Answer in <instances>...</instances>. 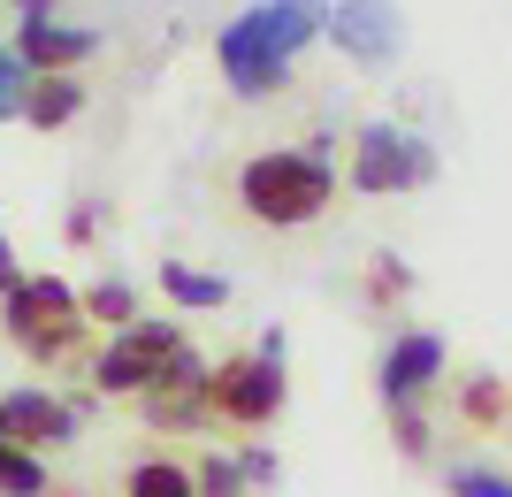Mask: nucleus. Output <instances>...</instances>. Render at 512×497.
Segmentation results:
<instances>
[{
    "mask_svg": "<svg viewBox=\"0 0 512 497\" xmlns=\"http://www.w3.org/2000/svg\"><path fill=\"white\" fill-rule=\"evenodd\" d=\"M321 31H329V0H253L245 16L222 23L214 69H222V85H230V92L260 100V92L283 85V69L299 62Z\"/></svg>",
    "mask_w": 512,
    "mask_h": 497,
    "instance_id": "obj_1",
    "label": "nucleus"
},
{
    "mask_svg": "<svg viewBox=\"0 0 512 497\" xmlns=\"http://www.w3.org/2000/svg\"><path fill=\"white\" fill-rule=\"evenodd\" d=\"M237 199H245V215L268 222V230H299V222H314L321 207L337 199V169H329L314 146H276V153H253V161L237 169Z\"/></svg>",
    "mask_w": 512,
    "mask_h": 497,
    "instance_id": "obj_2",
    "label": "nucleus"
},
{
    "mask_svg": "<svg viewBox=\"0 0 512 497\" xmlns=\"http://www.w3.org/2000/svg\"><path fill=\"white\" fill-rule=\"evenodd\" d=\"M8 337H16L31 360H69L77 337H85V299H77L62 276L16 283V291H8Z\"/></svg>",
    "mask_w": 512,
    "mask_h": 497,
    "instance_id": "obj_3",
    "label": "nucleus"
},
{
    "mask_svg": "<svg viewBox=\"0 0 512 497\" xmlns=\"http://www.w3.org/2000/svg\"><path fill=\"white\" fill-rule=\"evenodd\" d=\"M436 176V146L413 138L398 123H360V146H352V192L367 199H390V192H413Z\"/></svg>",
    "mask_w": 512,
    "mask_h": 497,
    "instance_id": "obj_4",
    "label": "nucleus"
},
{
    "mask_svg": "<svg viewBox=\"0 0 512 497\" xmlns=\"http://www.w3.org/2000/svg\"><path fill=\"white\" fill-rule=\"evenodd\" d=\"M207 406L222 413V421H237V429H268L283 413V368L276 360H222V368L207 375Z\"/></svg>",
    "mask_w": 512,
    "mask_h": 497,
    "instance_id": "obj_5",
    "label": "nucleus"
},
{
    "mask_svg": "<svg viewBox=\"0 0 512 497\" xmlns=\"http://www.w3.org/2000/svg\"><path fill=\"white\" fill-rule=\"evenodd\" d=\"M184 345L169 322H130L115 345L92 360V383L100 390H115V398H130V390H153V375H161V360Z\"/></svg>",
    "mask_w": 512,
    "mask_h": 497,
    "instance_id": "obj_6",
    "label": "nucleus"
},
{
    "mask_svg": "<svg viewBox=\"0 0 512 497\" xmlns=\"http://www.w3.org/2000/svg\"><path fill=\"white\" fill-rule=\"evenodd\" d=\"M329 39H337V54H352L360 69H383V62H398L406 23H398L390 0H337V8H329Z\"/></svg>",
    "mask_w": 512,
    "mask_h": 497,
    "instance_id": "obj_7",
    "label": "nucleus"
},
{
    "mask_svg": "<svg viewBox=\"0 0 512 497\" xmlns=\"http://www.w3.org/2000/svg\"><path fill=\"white\" fill-rule=\"evenodd\" d=\"M0 436L16 452H54L77 436V406L69 398H46V390H8L0 398Z\"/></svg>",
    "mask_w": 512,
    "mask_h": 497,
    "instance_id": "obj_8",
    "label": "nucleus"
},
{
    "mask_svg": "<svg viewBox=\"0 0 512 497\" xmlns=\"http://www.w3.org/2000/svg\"><path fill=\"white\" fill-rule=\"evenodd\" d=\"M444 375V337L436 329H406V337H390L383 352V398L390 406H421L428 390Z\"/></svg>",
    "mask_w": 512,
    "mask_h": 497,
    "instance_id": "obj_9",
    "label": "nucleus"
},
{
    "mask_svg": "<svg viewBox=\"0 0 512 497\" xmlns=\"http://www.w3.org/2000/svg\"><path fill=\"white\" fill-rule=\"evenodd\" d=\"M16 54H23V69H31V77H69V69L92 54V31H77V23H54V16H23Z\"/></svg>",
    "mask_w": 512,
    "mask_h": 497,
    "instance_id": "obj_10",
    "label": "nucleus"
},
{
    "mask_svg": "<svg viewBox=\"0 0 512 497\" xmlns=\"http://www.w3.org/2000/svg\"><path fill=\"white\" fill-rule=\"evenodd\" d=\"M77 108H85V85H77V77H31V92H23L31 130H62Z\"/></svg>",
    "mask_w": 512,
    "mask_h": 497,
    "instance_id": "obj_11",
    "label": "nucleus"
},
{
    "mask_svg": "<svg viewBox=\"0 0 512 497\" xmlns=\"http://www.w3.org/2000/svg\"><path fill=\"white\" fill-rule=\"evenodd\" d=\"M161 291H169L176 306H199V314L230 299V283H222V276H207V268H184V260H161Z\"/></svg>",
    "mask_w": 512,
    "mask_h": 497,
    "instance_id": "obj_12",
    "label": "nucleus"
},
{
    "mask_svg": "<svg viewBox=\"0 0 512 497\" xmlns=\"http://www.w3.org/2000/svg\"><path fill=\"white\" fill-rule=\"evenodd\" d=\"M123 497H199V482L176 467V459H138L123 482Z\"/></svg>",
    "mask_w": 512,
    "mask_h": 497,
    "instance_id": "obj_13",
    "label": "nucleus"
},
{
    "mask_svg": "<svg viewBox=\"0 0 512 497\" xmlns=\"http://www.w3.org/2000/svg\"><path fill=\"white\" fill-rule=\"evenodd\" d=\"M85 322H100V329H115V337H123L130 322H138V291H130V283H92L85 291Z\"/></svg>",
    "mask_w": 512,
    "mask_h": 497,
    "instance_id": "obj_14",
    "label": "nucleus"
},
{
    "mask_svg": "<svg viewBox=\"0 0 512 497\" xmlns=\"http://www.w3.org/2000/svg\"><path fill=\"white\" fill-rule=\"evenodd\" d=\"M0 497H46V467H39V452H16L8 436H0Z\"/></svg>",
    "mask_w": 512,
    "mask_h": 497,
    "instance_id": "obj_15",
    "label": "nucleus"
},
{
    "mask_svg": "<svg viewBox=\"0 0 512 497\" xmlns=\"http://www.w3.org/2000/svg\"><path fill=\"white\" fill-rule=\"evenodd\" d=\"M192 482H199V497H245V490H253V482H245V467H237L230 452H207Z\"/></svg>",
    "mask_w": 512,
    "mask_h": 497,
    "instance_id": "obj_16",
    "label": "nucleus"
},
{
    "mask_svg": "<svg viewBox=\"0 0 512 497\" xmlns=\"http://www.w3.org/2000/svg\"><path fill=\"white\" fill-rule=\"evenodd\" d=\"M451 497H512V475H497V467H451Z\"/></svg>",
    "mask_w": 512,
    "mask_h": 497,
    "instance_id": "obj_17",
    "label": "nucleus"
},
{
    "mask_svg": "<svg viewBox=\"0 0 512 497\" xmlns=\"http://www.w3.org/2000/svg\"><path fill=\"white\" fill-rule=\"evenodd\" d=\"M390 436H398V452H406V459H428V421H421V406H390Z\"/></svg>",
    "mask_w": 512,
    "mask_h": 497,
    "instance_id": "obj_18",
    "label": "nucleus"
},
{
    "mask_svg": "<svg viewBox=\"0 0 512 497\" xmlns=\"http://www.w3.org/2000/svg\"><path fill=\"white\" fill-rule=\"evenodd\" d=\"M459 413H467V421H482V429H490L497 413H505V390H497L490 375H474V383H467V398H459Z\"/></svg>",
    "mask_w": 512,
    "mask_h": 497,
    "instance_id": "obj_19",
    "label": "nucleus"
},
{
    "mask_svg": "<svg viewBox=\"0 0 512 497\" xmlns=\"http://www.w3.org/2000/svg\"><path fill=\"white\" fill-rule=\"evenodd\" d=\"M23 92H31V85H23V54H8V46H0V115H16Z\"/></svg>",
    "mask_w": 512,
    "mask_h": 497,
    "instance_id": "obj_20",
    "label": "nucleus"
},
{
    "mask_svg": "<svg viewBox=\"0 0 512 497\" xmlns=\"http://www.w3.org/2000/svg\"><path fill=\"white\" fill-rule=\"evenodd\" d=\"M367 283H375V299H406V291H413V276H406V268H398V260H375V276H367Z\"/></svg>",
    "mask_w": 512,
    "mask_h": 497,
    "instance_id": "obj_21",
    "label": "nucleus"
},
{
    "mask_svg": "<svg viewBox=\"0 0 512 497\" xmlns=\"http://www.w3.org/2000/svg\"><path fill=\"white\" fill-rule=\"evenodd\" d=\"M237 467H245V482H253V490H268V482H276V475H283V459H276V452H268V444H253V452L237 459Z\"/></svg>",
    "mask_w": 512,
    "mask_h": 497,
    "instance_id": "obj_22",
    "label": "nucleus"
},
{
    "mask_svg": "<svg viewBox=\"0 0 512 497\" xmlns=\"http://www.w3.org/2000/svg\"><path fill=\"white\" fill-rule=\"evenodd\" d=\"M16 283H23V276H16V253H8V238H0V299H8Z\"/></svg>",
    "mask_w": 512,
    "mask_h": 497,
    "instance_id": "obj_23",
    "label": "nucleus"
},
{
    "mask_svg": "<svg viewBox=\"0 0 512 497\" xmlns=\"http://www.w3.org/2000/svg\"><path fill=\"white\" fill-rule=\"evenodd\" d=\"M23 16H46V0H23Z\"/></svg>",
    "mask_w": 512,
    "mask_h": 497,
    "instance_id": "obj_24",
    "label": "nucleus"
}]
</instances>
